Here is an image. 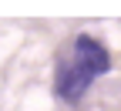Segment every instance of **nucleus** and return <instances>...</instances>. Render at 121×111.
Segmentation results:
<instances>
[{"label": "nucleus", "instance_id": "1", "mask_svg": "<svg viewBox=\"0 0 121 111\" xmlns=\"http://www.w3.org/2000/svg\"><path fill=\"white\" fill-rule=\"evenodd\" d=\"M108 71H111V54H108V47L98 44L94 37L81 34L78 40H74V47H71V57L57 67L54 91H57L60 101L74 104V101L84 98V91L91 88L94 77L108 74Z\"/></svg>", "mask_w": 121, "mask_h": 111}]
</instances>
